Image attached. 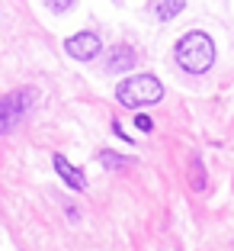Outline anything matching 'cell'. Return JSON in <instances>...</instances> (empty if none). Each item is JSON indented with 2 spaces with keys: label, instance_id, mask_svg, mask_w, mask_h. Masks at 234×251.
Instances as JSON below:
<instances>
[{
  "label": "cell",
  "instance_id": "obj_3",
  "mask_svg": "<svg viewBox=\"0 0 234 251\" xmlns=\"http://www.w3.org/2000/svg\"><path fill=\"white\" fill-rule=\"evenodd\" d=\"M32 103H36V90L32 87H22V90H13V94L0 97V135L13 132L16 123L26 116V110Z\"/></svg>",
  "mask_w": 234,
  "mask_h": 251
},
{
  "label": "cell",
  "instance_id": "obj_2",
  "mask_svg": "<svg viewBox=\"0 0 234 251\" xmlns=\"http://www.w3.org/2000/svg\"><path fill=\"white\" fill-rule=\"evenodd\" d=\"M164 97V84L154 74H132L116 87V100L122 106H151Z\"/></svg>",
  "mask_w": 234,
  "mask_h": 251
},
{
  "label": "cell",
  "instance_id": "obj_4",
  "mask_svg": "<svg viewBox=\"0 0 234 251\" xmlns=\"http://www.w3.org/2000/svg\"><path fill=\"white\" fill-rule=\"evenodd\" d=\"M64 49H67V55L77 58V61H93L103 49V39L96 36V32H77V36H71L64 42Z\"/></svg>",
  "mask_w": 234,
  "mask_h": 251
},
{
  "label": "cell",
  "instance_id": "obj_11",
  "mask_svg": "<svg viewBox=\"0 0 234 251\" xmlns=\"http://www.w3.org/2000/svg\"><path fill=\"white\" fill-rule=\"evenodd\" d=\"M45 3H48V7L55 10V13H64V10H71L74 0H45Z\"/></svg>",
  "mask_w": 234,
  "mask_h": 251
},
{
  "label": "cell",
  "instance_id": "obj_8",
  "mask_svg": "<svg viewBox=\"0 0 234 251\" xmlns=\"http://www.w3.org/2000/svg\"><path fill=\"white\" fill-rule=\"evenodd\" d=\"M190 174H192V187H196V190H202V187H205V174H202V161H199V158H192Z\"/></svg>",
  "mask_w": 234,
  "mask_h": 251
},
{
  "label": "cell",
  "instance_id": "obj_12",
  "mask_svg": "<svg viewBox=\"0 0 234 251\" xmlns=\"http://www.w3.org/2000/svg\"><path fill=\"white\" fill-rule=\"evenodd\" d=\"M112 132H116L119 139H128V132H122V123H119V119H112Z\"/></svg>",
  "mask_w": 234,
  "mask_h": 251
},
{
  "label": "cell",
  "instance_id": "obj_7",
  "mask_svg": "<svg viewBox=\"0 0 234 251\" xmlns=\"http://www.w3.org/2000/svg\"><path fill=\"white\" fill-rule=\"evenodd\" d=\"M183 7H186V0H154V16L167 23V20H173Z\"/></svg>",
  "mask_w": 234,
  "mask_h": 251
},
{
  "label": "cell",
  "instance_id": "obj_5",
  "mask_svg": "<svg viewBox=\"0 0 234 251\" xmlns=\"http://www.w3.org/2000/svg\"><path fill=\"white\" fill-rule=\"evenodd\" d=\"M138 65V55H135L132 45H116L109 55H106V71L109 74H128Z\"/></svg>",
  "mask_w": 234,
  "mask_h": 251
},
{
  "label": "cell",
  "instance_id": "obj_10",
  "mask_svg": "<svg viewBox=\"0 0 234 251\" xmlns=\"http://www.w3.org/2000/svg\"><path fill=\"white\" fill-rule=\"evenodd\" d=\"M135 126H138L141 132H151V129H154V123H151V116H145V113H138V116H135Z\"/></svg>",
  "mask_w": 234,
  "mask_h": 251
},
{
  "label": "cell",
  "instance_id": "obj_1",
  "mask_svg": "<svg viewBox=\"0 0 234 251\" xmlns=\"http://www.w3.org/2000/svg\"><path fill=\"white\" fill-rule=\"evenodd\" d=\"M215 61V42L205 32H186L176 42V65L190 74H205Z\"/></svg>",
  "mask_w": 234,
  "mask_h": 251
},
{
  "label": "cell",
  "instance_id": "obj_9",
  "mask_svg": "<svg viewBox=\"0 0 234 251\" xmlns=\"http://www.w3.org/2000/svg\"><path fill=\"white\" fill-rule=\"evenodd\" d=\"M100 158H103V164H109V168H125V164H128L122 155H116V151H103Z\"/></svg>",
  "mask_w": 234,
  "mask_h": 251
},
{
  "label": "cell",
  "instance_id": "obj_6",
  "mask_svg": "<svg viewBox=\"0 0 234 251\" xmlns=\"http://www.w3.org/2000/svg\"><path fill=\"white\" fill-rule=\"evenodd\" d=\"M51 164H55L58 177L64 180L67 187H74V190H84V187H87V177H84V171H81V168H74V164L67 161L64 155H55V158H51Z\"/></svg>",
  "mask_w": 234,
  "mask_h": 251
}]
</instances>
